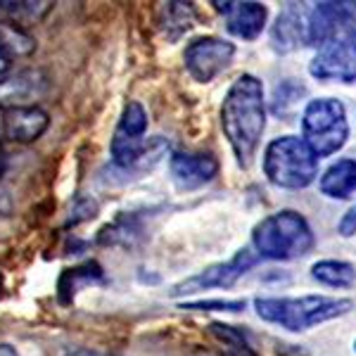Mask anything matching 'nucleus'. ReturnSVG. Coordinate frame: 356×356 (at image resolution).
<instances>
[{"mask_svg": "<svg viewBox=\"0 0 356 356\" xmlns=\"http://www.w3.org/2000/svg\"><path fill=\"white\" fill-rule=\"evenodd\" d=\"M266 129V107H264V86L252 74H243L228 88L221 105V131L233 147L238 164L247 169L259 147Z\"/></svg>", "mask_w": 356, "mask_h": 356, "instance_id": "f257e3e1", "label": "nucleus"}, {"mask_svg": "<svg viewBox=\"0 0 356 356\" xmlns=\"http://www.w3.org/2000/svg\"><path fill=\"white\" fill-rule=\"evenodd\" d=\"M147 131V112L140 102H129L122 112L119 126L112 138V162L114 169L124 174H143L150 171L169 150V140L162 136L152 138L150 143H143V136Z\"/></svg>", "mask_w": 356, "mask_h": 356, "instance_id": "f03ea898", "label": "nucleus"}, {"mask_svg": "<svg viewBox=\"0 0 356 356\" xmlns=\"http://www.w3.org/2000/svg\"><path fill=\"white\" fill-rule=\"evenodd\" d=\"M257 314L266 323H275L285 330L300 332L318 323L344 316L354 307L352 300L307 295V297H259L254 302Z\"/></svg>", "mask_w": 356, "mask_h": 356, "instance_id": "7ed1b4c3", "label": "nucleus"}, {"mask_svg": "<svg viewBox=\"0 0 356 356\" xmlns=\"http://www.w3.org/2000/svg\"><path fill=\"white\" fill-rule=\"evenodd\" d=\"M257 254L264 259H297L314 247V233L302 214L292 209L278 211L261 219L252 233Z\"/></svg>", "mask_w": 356, "mask_h": 356, "instance_id": "20e7f679", "label": "nucleus"}, {"mask_svg": "<svg viewBox=\"0 0 356 356\" xmlns=\"http://www.w3.org/2000/svg\"><path fill=\"white\" fill-rule=\"evenodd\" d=\"M264 174L273 186L300 191L318 174V157L302 138H275L264 152Z\"/></svg>", "mask_w": 356, "mask_h": 356, "instance_id": "39448f33", "label": "nucleus"}, {"mask_svg": "<svg viewBox=\"0 0 356 356\" xmlns=\"http://www.w3.org/2000/svg\"><path fill=\"white\" fill-rule=\"evenodd\" d=\"M304 143L314 150L316 157H330L342 150L349 138L347 112L340 100L318 97L307 105L302 114Z\"/></svg>", "mask_w": 356, "mask_h": 356, "instance_id": "423d86ee", "label": "nucleus"}, {"mask_svg": "<svg viewBox=\"0 0 356 356\" xmlns=\"http://www.w3.org/2000/svg\"><path fill=\"white\" fill-rule=\"evenodd\" d=\"M309 43H349L356 48V3L337 0V3H318L309 13Z\"/></svg>", "mask_w": 356, "mask_h": 356, "instance_id": "0eeeda50", "label": "nucleus"}, {"mask_svg": "<svg viewBox=\"0 0 356 356\" xmlns=\"http://www.w3.org/2000/svg\"><path fill=\"white\" fill-rule=\"evenodd\" d=\"M259 261V254H254L252 250L243 247L240 252H235L233 259L228 261H221V264H211L207 266L202 273L193 275V278L183 280L178 283L171 295L178 297V295H193V292H202V290H209V288H233L243 275L250 271L254 264Z\"/></svg>", "mask_w": 356, "mask_h": 356, "instance_id": "6e6552de", "label": "nucleus"}, {"mask_svg": "<svg viewBox=\"0 0 356 356\" xmlns=\"http://www.w3.org/2000/svg\"><path fill=\"white\" fill-rule=\"evenodd\" d=\"M235 57V45L223 38L204 36L195 38V41L186 48V69L188 74L200 83H209L219 76L221 72H226L228 65Z\"/></svg>", "mask_w": 356, "mask_h": 356, "instance_id": "1a4fd4ad", "label": "nucleus"}, {"mask_svg": "<svg viewBox=\"0 0 356 356\" xmlns=\"http://www.w3.org/2000/svg\"><path fill=\"white\" fill-rule=\"evenodd\" d=\"M45 93H48V76L41 69H22L10 76H0V107L5 112L36 107Z\"/></svg>", "mask_w": 356, "mask_h": 356, "instance_id": "9d476101", "label": "nucleus"}, {"mask_svg": "<svg viewBox=\"0 0 356 356\" xmlns=\"http://www.w3.org/2000/svg\"><path fill=\"white\" fill-rule=\"evenodd\" d=\"M314 79L318 81L356 83V48L349 43H328L309 65Z\"/></svg>", "mask_w": 356, "mask_h": 356, "instance_id": "9b49d317", "label": "nucleus"}, {"mask_svg": "<svg viewBox=\"0 0 356 356\" xmlns=\"http://www.w3.org/2000/svg\"><path fill=\"white\" fill-rule=\"evenodd\" d=\"M171 178L181 191H195L209 183L219 174V162L211 154H193V152H176L169 162Z\"/></svg>", "mask_w": 356, "mask_h": 356, "instance_id": "f8f14e48", "label": "nucleus"}, {"mask_svg": "<svg viewBox=\"0 0 356 356\" xmlns=\"http://www.w3.org/2000/svg\"><path fill=\"white\" fill-rule=\"evenodd\" d=\"M271 41L273 48L280 50V53H290V50L309 43V15L302 5H285V10L278 15V19L273 24Z\"/></svg>", "mask_w": 356, "mask_h": 356, "instance_id": "ddd939ff", "label": "nucleus"}, {"mask_svg": "<svg viewBox=\"0 0 356 356\" xmlns=\"http://www.w3.org/2000/svg\"><path fill=\"white\" fill-rule=\"evenodd\" d=\"M214 8L226 17L228 31L243 41H254L266 24L268 10L261 3H214Z\"/></svg>", "mask_w": 356, "mask_h": 356, "instance_id": "4468645a", "label": "nucleus"}, {"mask_svg": "<svg viewBox=\"0 0 356 356\" xmlns=\"http://www.w3.org/2000/svg\"><path fill=\"white\" fill-rule=\"evenodd\" d=\"M5 138L19 145H29V143L38 140L50 126L48 112L41 107H19V110H8L3 119Z\"/></svg>", "mask_w": 356, "mask_h": 356, "instance_id": "2eb2a0df", "label": "nucleus"}, {"mask_svg": "<svg viewBox=\"0 0 356 356\" xmlns=\"http://www.w3.org/2000/svg\"><path fill=\"white\" fill-rule=\"evenodd\" d=\"M95 283H105V273H102L100 264L95 261H88L83 266H76V268H67L62 273L60 283H57V292H60V302L62 304H69L74 300L79 290L88 288V285H95Z\"/></svg>", "mask_w": 356, "mask_h": 356, "instance_id": "dca6fc26", "label": "nucleus"}, {"mask_svg": "<svg viewBox=\"0 0 356 356\" xmlns=\"http://www.w3.org/2000/svg\"><path fill=\"white\" fill-rule=\"evenodd\" d=\"M143 238H145V219L134 211V214H122L114 223L102 228L97 240L105 245L134 247L138 240H143Z\"/></svg>", "mask_w": 356, "mask_h": 356, "instance_id": "f3484780", "label": "nucleus"}, {"mask_svg": "<svg viewBox=\"0 0 356 356\" xmlns=\"http://www.w3.org/2000/svg\"><path fill=\"white\" fill-rule=\"evenodd\" d=\"M356 191V162L354 159H340L330 166L321 178V193L328 197L344 200Z\"/></svg>", "mask_w": 356, "mask_h": 356, "instance_id": "a211bd4d", "label": "nucleus"}, {"mask_svg": "<svg viewBox=\"0 0 356 356\" xmlns=\"http://www.w3.org/2000/svg\"><path fill=\"white\" fill-rule=\"evenodd\" d=\"M53 10V3L50 0H22V3H0V13L8 15V22H13L19 29H26L38 24L41 19H45V15Z\"/></svg>", "mask_w": 356, "mask_h": 356, "instance_id": "6ab92c4d", "label": "nucleus"}, {"mask_svg": "<svg viewBox=\"0 0 356 356\" xmlns=\"http://www.w3.org/2000/svg\"><path fill=\"white\" fill-rule=\"evenodd\" d=\"M162 29L169 41L181 38L195 22V8L193 3H164L162 8Z\"/></svg>", "mask_w": 356, "mask_h": 356, "instance_id": "aec40b11", "label": "nucleus"}, {"mask_svg": "<svg viewBox=\"0 0 356 356\" xmlns=\"http://www.w3.org/2000/svg\"><path fill=\"white\" fill-rule=\"evenodd\" d=\"M312 275L328 288H349L356 280V268L347 261L325 259L312 266Z\"/></svg>", "mask_w": 356, "mask_h": 356, "instance_id": "412c9836", "label": "nucleus"}, {"mask_svg": "<svg viewBox=\"0 0 356 356\" xmlns=\"http://www.w3.org/2000/svg\"><path fill=\"white\" fill-rule=\"evenodd\" d=\"M0 48L5 50L10 60L13 57H29L36 50V41L13 22H0Z\"/></svg>", "mask_w": 356, "mask_h": 356, "instance_id": "4be33fe9", "label": "nucleus"}, {"mask_svg": "<svg viewBox=\"0 0 356 356\" xmlns=\"http://www.w3.org/2000/svg\"><path fill=\"white\" fill-rule=\"evenodd\" d=\"M304 95H307V88H304L302 83L292 81V79L283 81L278 88L273 90V105H271L273 114H278V117H288V114H292V110L300 105V100Z\"/></svg>", "mask_w": 356, "mask_h": 356, "instance_id": "5701e85b", "label": "nucleus"}, {"mask_svg": "<svg viewBox=\"0 0 356 356\" xmlns=\"http://www.w3.org/2000/svg\"><path fill=\"white\" fill-rule=\"evenodd\" d=\"M97 202L93 197H86V195H81V197L74 200L72 209H69V221L67 226H76V223H83V221H90L97 216Z\"/></svg>", "mask_w": 356, "mask_h": 356, "instance_id": "b1692460", "label": "nucleus"}, {"mask_svg": "<svg viewBox=\"0 0 356 356\" xmlns=\"http://www.w3.org/2000/svg\"><path fill=\"white\" fill-rule=\"evenodd\" d=\"M181 309H191V312H243L245 300L238 302H183Z\"/></svg>", "mask_w": 356, "mask_h": 356, "instance_id": "393cba45", "label": "nucleus"}, {"mask_svg": "<svg viewBox=\"0 0 356 356\" xmlns=\"http://www.w3.org/2000/svg\"><path fill=\"white\" fill-rule=\"evenodd\" d=\"M340 233H342V235H352V233H356V207H352V209H349L347 214L342 216V221H340Z\"/></svg>", "mask_w": 356, "mask_h": 356, "instance_id": "a878e982", "label": "nucleus"}, {"mask_svg": "<svg viewBox=\"0 0 356 356\" xmlns=\"http://www.w3.org/2000/svg\"><path fill=\"white\" fill-rule=\"evenodd\" d=\"M8 69H10V57L5 55L3 48H0V76H3V74L8 72Z\"/></svg>", "mask_w": 356, "mask_h": 356, "instance_id": "bb28decb", "label": "nucleus"}, {"mask_svg": "<svg viewBox=\"0 0 356 356\" xmlns=\"http://www.w3.org/2000/svg\"><path fill=\"white\" fill-rule=\"evenodd\" d=\"M69 356H110V354H100V352H93V349H76Z\"/></svg>", "mask_w": 356, "mask_h": 356, "instance_id": "cd10ccee", "label": "nucleus"}, {"mask_svg": "<svg viewBox=\"0 0 356 356\" xmlns=\"http://www.w3.org/2000/svg\"><path fill=\"white\" fill-rule=\"evenodd\" d=\"M0 356H19L13 344H0Z\"/></svg>", "mask_w": 356, "mask_h": 356, "instance_id": "c85d7f7f", "label": "nucleus"}, {"mask_svg": "<svg viewBox=\"0 0 356 356\" xmlns=\"http://www.w3.org/2000/svg\"><path fill=\"white\" fill-rule=\"evenodd\" d=\"M354 349H356V344H354Z\"/></svg>", "mask_w": 356, "mask_h": 356, "instance_id": "c756f323", "label": "nucleus"}]
</instances>
